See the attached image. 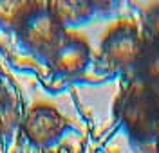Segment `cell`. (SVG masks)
I'll return each instance as SVG.
<instances>
[{
	"instance_id": "obj_5",
	"label": "cell",
	"mask_w": 159,
	"mask_h": 153,
	"mask_svg": "<svg viewBox=\"0 0 159 153\" xmlns=\"http://www.w3.org/2000/svg\"><path fill=\"white\" fill-rule=\"evenodd\" d=\"M52 72L65 78H74L87 70L90 63V47L76 32H65L58 47L51 54L49 61Z\"/></svg>"
},
{
	"instance_id": "obj_8",
	"label": "cell",
	"mask_w": 159,
	"mask_h": 153,
	"mask_svg": "<svg viewBox=\"0 0 159 153\" xmlns=\"http://www.w3.org/2000/svg\"><path fill=\"white\" fill-rule=\"evenodd\" d=\"M34 2H9L2 0L0 2V31L4 32H18L20 25L24 23L25 16L33 9Z\"/></svg>"
},
{
	"instance_id": "obj_1",
	"label": "cell",
	"mask_w": 159,
	"mask_h": 153,
	"mask_svg": "<svg viewBox=\"0 0 159 153\" xmlns=\"http://www.w3.org/2000/svg\"><path fill=\"white\" fill-rule=\"evenodd\" d=\"M116 113L136 144L156 146L159 141V92L134 79L119 94Z\"/></svg>"
},
{
	"instance_id": "obj_12",
	"label": "cell",
	"mask_w": 159,
	"mask_h": 153,
	"mask_svg": "<svg viewBox=\"0 0 159 153\" xmlns=\"http://www.w3.org/2000/svg\"><path fill=\"white\" fill-rule=\"evenodd\" d=\"M38 153H58V151H54V150H45V151H38Z\"/></svg>"
},
{
	"instance_id": "obj_2",
	"label": "cell",
	"mask_w": 159,
	"mask_h": 153,
	"mask_svg": "<svg viewBox=\"0 0 159 153\" xmlns=\"http://www.w3.org/2000/svg\"><path fill=\"white\" fill-rule=\"evenodd\" d=\"M145 45L147 40L136 22L119 20L101 38V60L110 70L123 74L136 72Z\"/></svg>"
},
{
	"instance_id": "obj_13",
	"label": "cell",
	"mask_w": 159,
	"mask_h": 153,
	"mask_svg": "<svg viewBox=\"0 0 159 153\" xmlns=\"http://www.w3.org/2000/svg\"><path fill=\"white\" fill-rule=\"evenodd\" d=\"M154 148H156V153H159V141L156 142V146H154Z\"/></svg>"
},
{
	"instance_id": "obj_3",
	"label": "cell",
	"mask_w": 159,
	"mask_h": 153,
	"mask_svg": "<svg viewBox=\"0 0 159 153\" xmlns=\"http://www.w3.org/2000/svg\"><path fill=\"white\" fill-rule=\"evenodd\" d=\"M65 32L67 31L47 9V2H34L33 9L20 25L16 36L20 45L27 52L43 61H49L51 54L58 47Z\"/></svg>"
},
{
	"instance_id": "obj_4",
	"label": "cell",
	"mask_w": 159,
	"mask_h": 153,
	"mask_svg": "<svg viewBox=\"0 0 159 153\" xmlns=\"http://www.w3.org/2000/svg\"><path fill=\"white\" fill-rule=\"evenodd\" d=\"M69 121L54 106L38 103L25 113L22 122V132L25 141L38 151L51 150L61 137L69 132Z\"/></svg>"
},
{
	"instance_id": "obj_6",
	"label": "cell",
	"mask_w": 159,
	"mask_h": 153,
	"mask_svg": "<svg viewBox=\"0 0 159 153\" xmlns=\"http://www.w3.org/2000/svg\"><path fill=\"white\" fill-rule=\"evenodd\" d=\"M107 4L101 2H87V0H56L47 2V9L56 18L60 25L65 31L80 27L90 22L101 9H105Z\"/></svg>"
},
{
	"instance_id": "obj_10",
	"label": "cell",
	"mask_w": 159,
	"mask_h": 153,
	"mask_svg": "<svg viewBox=\"0 0 159 153\" xmlns=\"http://www.w3.org/2000/svg\"><path fill=\"white\" fill-rule=\"evenodd\" d=\"M145 27L150 34V40L159 43V2L152 4L145 13Z\"/></svg>"
},
{
	"instance_id": "obj_9",
	"label": "cell",
	"mask_w": 159,
	"mask_h": 153,
	"mask_svg": "<svg viewBox=\"0 0 159 153\" xmlns=\"http://www.w3.org/2000/svg\"><path fill=\"white\" fill-rule=\"evenodd\" d=\"M18 103L11 97V94H7L4 101L0 103V139L7 137L15 130V126L18 124Z\"/></svg>"
},
{
	"instance_id": "obj_7",
	"label": "cell",
	"mask_w": 159,
	"mask_h": 153,
	"mask_svg": "<svg viewBox=\"0 0 159 153\" xmlns=\"http://www.w3.org/2000/svg\"><path fill=\"white\" fill-rule=\"evenodd\" d=\"M136 79L159 92V43L147 40L145 51L136 67Z\"/></svg>"
},
{
	"instance_id": "obj_11",
	"label": "cell",
	"mask_w": 159,
	"mask_h": 153,
	"mask_svg": "<svg viewBox=\"0 0 159 153\" xmlns=\"http://www.w3.org/2000/svg\"><path fill=\"white\" fill-rule=\"evenodd\" d=\"M7 94H9V92H7L6 88H4V87H2V85H0V103L4 101V97H6Z\"/></svg>"
}]
</instances>
